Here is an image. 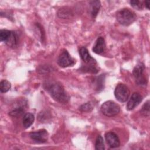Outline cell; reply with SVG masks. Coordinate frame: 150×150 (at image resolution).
Here are the masks:
<instances>
[{"instance_id":"cell-1","label":"cell","mask_w":150,"mask_h":150,"mask_svg":"<svg viewBox=\"0 0 150 150\" xmlns=\"http://www.w3.org/2000/svg\"><path fill=\"white\" fill-rule=\"evenodd\" d=\"M43 87L55 101L62 104H66L69 101V96L60 83L53 80L46 81Z\"/></svg>"},{"instance_id":"cell-2","label":"cell","mask_w":150,"mask_h":150,"mask_svg":"<svg viewBox=\"0 0 150 150\" xmlns=\"http://www.w3.org/2000/svg\"><path fill=\"white\" fill-rule=\"evenodd\" d=\"M136 14L128 8H124L117 12L116 19L122 25L129 26L136 20Z\"/></svg>"},{"instance_id":"cell-3","label":"cell","mask_w":150,"mask_h":150,"mask_svg":"<svg viewBox=\"0 0 150 150\" xmlns=\"http://www.w3.org/2000/svg\"><path fill=\"white\" fill-rule=\"evenodd\" d=\"M120 111V106L112 101H107L101 106V111L107 117H114L117 115Z\"/></svg>"},{"instance_id":"cell-4","label":"cell","mask_w":150,"mask_h":150,"mask_svg":"<svg viewBox=\"0 0 150 150\" xmlns=\"http://www.w3.org/2000/svg\"><path fill=\"white\" fill-rule=\"evenodd\" d=\"M114 96L120 102L124 103L127 101L129 96L128 87L122 83L117 84L114 90Z\"/></svg>"},{"instance_id":"cell-5","label":"cell","mask_w":150,"mask_h":150,"mask_svg":"<svg viewBox=\"0 0 150 150\" xmlns=\"http://www.w3.org/2000/svg\"><path fill=\"white\" fill-rule=\"evenodd\" d=\"M145 69V67L144 63H139L135 66L133 69L132 74L136 79L138 85L141 86L146 84V80L144 76V71Z\"/></svg>"},{"instance_id":"cell-6","label":"cell","mask_w":150,"mask_h":150,"mask_svg":"<svg viewBox=\"0 0 150 150\" xmlns=\"http://www.w3.org/2000/svg\"><path fill=\"white\" fill-rule=\"evenodd\" d=\"M57 63L62 67H67L74 65L75 60L66 49H63L58 57Z\"/></svg>"},{"instance_id":"cell-7","label":"cell","mask_w":150,"mask_h":150,"mask_svg":"<svg viewBox=\"0 0 150 150\" xmlns=\"http://www.w3.org/2000/svg\"><path fill=\"white\" fill-rule=\"evenodd\" d=\"M32 139L38 143H44L47 142L48 139V132L45 129H39L36 131L32 132L29 134Z\"/></svg>"},{"instance_id":"cell-8","label":"cell","mask_w":150,"mask_h":150,"mask_svg":"<svg viewBox=\"0 0 150 150\" xmlns=\"http://www.w3.org/2000/svg\"><path fill=\"white\" fill-rule=\"evenodd\" d=\"M105 138L107 144L111 148H117L120 145L118 135L113 132H108L105 133Z\"/></svg>"},{"instance_id":"cell-9","label":"cell","mask_w":150,"mask_h":150,"mask_svg":"<svg viewBox=\"0 0 150 150\" xmlns=\"http://www.w3.org/2000/svg\"><path fill=\"white\" fill-rule=\"evenodd\" d=\"M142 97L138 93H134L127 103V108L128 110H132L135 108L142 101Z\"/></svg>"},{"instance_id":"cell-10","label":"cell","mask_w":150,"mask_h":150,"mask_svg":"<svg viewBox=\"0 0 150 150\" xmlns=\"http://www.w3.org/2000/svg\"><path fill=\"white\" fill-rule=\"evenodd\" d=\"M79 54L83 62L88 64H95L96 60L89 54L88 50L85 47H81L79 49Z\"/></svg>"},{"instance_id":"cell-11","label":"cell","mask_w":150,"mask_h":150,"mask_svg":"<svg viewBox=\"0 0 150 150\" xmlns=\"http://www.w3.org/2000/svg\"><path fill=\"white\" fill-rule=\"evenodd\" d=\"M105 43L104 39L100 36L97 38V40L96 41L95 45L93 47V51L96 54H101L105 51Z\"/></svg>"},{"instance_id":"cell-12","label":"cell","mask_w":150,"mask_h":150,"mask_svg":"<svg viewBox=\"0 0 150 150\" xmlns=\"http://www.w3.org/2000/svg\"><path fill=\"white\" fill-rule=\"evenodd\" d=\"M90 13L93 18H96L97 15L101 7V4L99 1H91L90 2Z\"/></svg>"},{"instance_id":"cell-13","label":"cell","mask_w":150,"mask_h":150,"mask_svg":"<svg viewBox=\"0 0 150 150\" xmlns=\"http://www.w3.org/2000/svg\"><path fill=\"white\" fill-rule=\"evenodd\" d=\"M34 115L32 113H26L24 115L22 124L23 126L25 128H28L33 122L34 121Z\"/></svg>"},{"instance_id":"cell-14","label":"cell","mask_w":150,"mask_h":150,"mask_svg":"<svg viewBox=\"0 0 150 150\" xmlns=\"http://www.w3.org/2000/svg\"><path fill=\"white\" fill-rule=\"evenodd\" d=\"M18 37L16 35V33L13 31L11 32V33L7 39V40L5 42L9 47H16L18 44Z\"/></svg>"},{"instance_id":"cell-15","label":"cell","mask_w":150,"mask_h":150,"mask_svg":"<svg viewBox=\"0 0 150 150\" xmlns=\"http://www.w3.org/2000/svg\"><path fill=\"white\" fill-rule=\"evenodd\" d=\"M81 71L83 72H87V73H97L98 70L97 67L95 66L94 64H88L85 66H82L80 69Z\"/></svg>"},{"instance_id":"cell-16","label":"cell","mask_w":150,"mask_h":150,"mask_svg":"<svg viewBox=\"0 0 150 150\" xmlns=\"http://www.w3.org/2000/svg\"><path fill=\"white\" fill-rule=\"evenodd\" d=\"M11 84L6 80H3L0 83V91L1 93H6L11 88Z\"/></svg>"},{"instance_id":"cell-17","label":"cell","mask_w":150,"mask_h":150,"mask_svg":"<svg viewBox=\"0 0 150 150\" xmlns=\"http://www.w3.org/2000/svg\"><path fill=\"white\" fill-rule=\"evenodd\" d=\"M95 149L97 150H104L105 149V146L104 144L103 138L101 135H98L95 143Z\"/></svg>"},{"instance_id":"cell-18","label":"cell","mask_w":150,"mask_h":150,"mask_svg":"<svg viewBox=\"0 0 150 150\" xmlns=\"http://www.w3.org/2000/svg\"><path fill=\"white\" fill-rule=\"evenodd\" d=\"M24 112V109L23 107H17L14 110L9 112V115L12 117H18L22 115Z\"/></svg>"},{"instance_id":"cell-19","label":"cell","mask_w":150,"mask_h":150,"mask_svg":"<svg viewBox=\"0 0 150 150\" xmlns=\"http://www.w3.org/2000/svg\"><path fill=\"white\" fill-rule=\"evenodd\" d=\"M93 109V105L91 102H87L82 104L79 107V110L82 112H90Z\"/></svg>"},{"instance_id":"cell-20","label":"cell","mask_w":150,"mask_h":150,"mask_svg":"<svg viewBox=\"0 0 150 150\" xmlns=\"http://www.w3.org/2000/svg\"><path fill=\"white\" fill-rule=\"evenodd\" d=\"M104 74H101L99 77H98L96 80V89L99 91L100 90H102L104 86Z\"/></svg>"},{"instance_id":"cell-21","label":"cell","mask_w":150,"mask_h":150,"mask_svg":"<svg viewBox=\"0 0 150 150\" xmlns=\"http://www.w3.org/2000/svg\"><path fill=\"white\" fill-rule=\"evenodd\" d=\"M11 30H6V29H2L0 31V40L1 42H5L8 38L9 37L11 33Z\"/></svg>"},{"instance_id":"cell-22","label":"cell","mask_w":150,"mask_h":150,"mask_svg":"<svg viewBox=\"0 0 150 150\" xmlns=\"http://www.w3.org/2000/svg\"><path fill=\"white\" fill-rule=\"evenodd\" d=\"M141 114L145 117H148L149 115V101L148 100L142 107L140 110Z\"/></svg>"},{"instance_id":"cell-23","label":"cell","mask_w":150,"mask_h":150,"mask_svg":"<svg viewBox=\"0 0 150 150\" xmlns=\"http://www.w3.org/2000/svg\"><path fill=\"white\" fill-rule=\"evenodd\" d=\"M71 13H70V11L68 10L67 8H64V9H60L58 11L57 15L60 18H67L70 16Z\"/></svg>"},{"instance_id":"cell-24","label":"cell","mask_w":150,"mask_h":150,"mask_svg":"<svg viewBox=\"0 0 150 150\" xmlns=\"http://www.w3.org/2000/svg\"><path fill=\"white\" fill-rule=\"evenodd\" d=\"M131 5L135 9L137 10H141L143 8V3L140 1H131L129 2Z\"/></svg>"},{"instance_id":"cell-25","label":"cell","mask_w":150,"mask_h":150,"mask_svg":"<svg viewBox=\"0 0 150 150\" xmlns=\"http://www.w3.org/2000/svg\"><path fill=\"white\" fill-rule=\"evenodd\" d=\"M50 117H51V116L50 115L49 112H47L46 111H45V112L42 111L39 113V116H38V119L40 121H42V122L43 121L47 120V119Z\"/></svg>"},{"instance_id":"cell-26","label":"cell","mask_w":150,"mask_h":150,"mask_svg":"<svg viewBox=\"0 0 150 150\" xmlns=\"http://www.w3.org/2000/svg\"><path fill=\"white\" fill-rule=\"evenodd\" d=\"M145 6L148 9H149V1H145Z\"/></svg>"}]
</instances>
